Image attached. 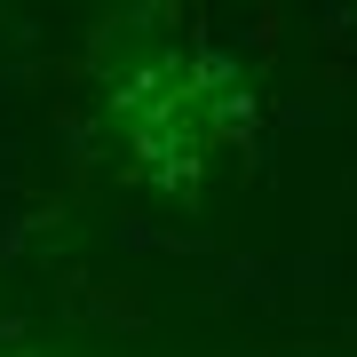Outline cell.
<instances>
[{
	"label": "cell",
	"instance_id": "obj_1",
	"mask_svg": "<svg viewBox=\"0 0 357 357\" xmlns=\"http://www.w3.org/2000/svg\"><path fill=\"white\" fill-rule=\"evenodd\" d=\"M112 119L128 135V159L143 183L159 191H199V167H206V119L191 96V72L183 64H143L112 88Z\"/></svg>",
	"mask_w": 357,
	"mask_h": 357
}]
</instances>
